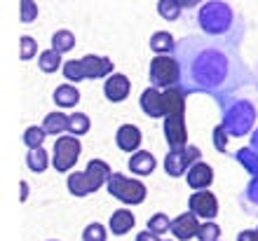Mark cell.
I'll return each instance as SVG.
<instances>
[{
  "instance_id": "obj_1",
  "label": "cell",
  "mask_w": 258,
  "mask_h": 241,
  "mask_svg": "<svg viewBox=\"0 0 258 241\" xmlns=\"http://www.w3.org/2000/svg\"><path fill=\"white\" fill-rule=\"evenodd\" d=\"M244 19L228 35H185L176 42L174 56L181 66V87L185 94H209L225 106L235 92L251 82V68L242 59Z\"/></svg>"
},
{
  "instance_id": "obj_2",
  "label": "cell",
  "mask_w": 258,
  "mask_h": 241,
  "mask_svg": "<svg viewBox=\"0 0 258 241\" xmlns=\"http://www.w3.org/2000/svg\"><path fill=\"white\" fill-rule=\"evenodd\" d=\"M239 21L242 17L225 0H204L197 10V26L207 35H228L237 28Z\"/></svg>"
},
{
  "instance_id": "obj_3",
  "label": "cell",
  "mask_w": 258,
  "mask_h": 241,
  "mask_svg": "<svg viewBox=\"0 0 258 241\" xmlns=\"http://www.w3.org/2000/svg\"><path fill=\"white\" fill-rule=\"evenodd\" d=\"M256 124V106L249 99H232L223 106V120L221 127L228 134V138H242L251 134Z\"/></svg>"
},
{
  "instance_id": "obj_4",
  "label": "cell",
  "mask_w": 258,
  "mask_h": 241,
  "mask_svg": "<svg viewBox=\"0 0 258 241\" xmlns=\"http://www.w3.org/2000/svg\"><path fill=\"white\" fill-rule=\"evenodd\" d=\"M110 176V167L106 164L103 159H92L87 164L85 171H73V174L68 176V192L75 194V197H87V194L96 192V190H101V185H108Z\"/></svg>"
},
{
  "instance_id": "obj_5",
  "label": "cell",
  "mask_w": 258,
  "mask_h": 241,
  "mask_svg": "<svg viewBox=\"0 0 258 241\" xmlns=\"http://www.w3.org/2000/svg\"><path fill=\"white\" fill-rule=\"evenodd\" d=\"M113 70H115V63L108 56H99V54H87L82 59H71L63 63V75L73 82L110 77Z\"/></svg>"
},
{
  "instance_id": "obj_6",
  "label": "cell",
  "mask_w": 258,
  "mask_h": 241,
  "mask_svg": "<svg viewBox=\"0 0 258 241\" xmlns=\"http://www.w3.org/2000/svg\"><path fill=\"white\" fill-rule=\"evenodd\" d=\"M185 96L188 94L183 92V87H178L169 113L164 115V138H167L171 150H181V147H185V141H188V131H185V120H183Z\"/></svg>"
},
{
  "instance_id": "obj_7",
  "label": "cell",
  "mask_w": 258,
  "mask_h": 241,
  "mask_svg": "<svg viewBox=\"0 0 258 241\" xmlns=\"http://www.w3.org/2000/svg\"><path fill=\"white\" fill-rule=\"evenodd\" d=\"M150 87L155 89H174L181 87V66L174 54H157L150 61Z\"/></svg>"
},
{
  "instance_id": "obj_8",
  "label": "cell",
  "mask_w": 258,
  "mask_h": 241,
  "mask_svg": "<svg viewBox=\"0 0 258 241\" xmlns=\"http://www.w3.org/2000/svg\"><path fill=\"white\" fill-rule=\"evenodd\" d=\"M108 192L115 197V199H120L122 204H127V206H136V204H141L143 199H146V194H148V190H146V185H143L141 181H134V178H127V176L122 174H113L108 181Z\"/></svg>"
},
{
  "instance_id": "obj_9",
  "label": "cell",
  "mask_w": 258,
  "mask_h": 241,
  "mask_svg": "<svg viewBox=\"0 0 258 241\" xmlns=\"http://www.w3.org/2000/svg\"><path fill=\"white\" fill-rule=\"evenodd\" d=\"M200 157H202V152H200L197 145H185L181 150H169L167 157H164V171L169 176H174V178H178V176L188 174L192 164L200 162Z\"/></svg>"
},
{
  "instance_id": "obj_10",
  "label": "cell",
  "mask_w": 258,
  "mask_h": 241,
  "mask_svg": "<svg viewBox=\"0 0 258 241\" xmlns=\"http://www.w3.org/2000/svg\"><path fill=\"white\" fill-rule=\"evenodd\" d=\"M80 141H78V136H63L59 141L54 143V169L59 174L63 171H71L75 167V162L80 157Z\"/></svg>"
},
{
  "instance_id": "obj_11",
  "label": "cell",
  "mask_w": 258,
  "mask_h": 241,
  "mask_svg": "<svg viewBox=\"0 0 258 241\" xmlns=\"http://www.w3.org/2000/svg\"><path fill=\"white\" fill-rule=\"evenodd\" d=\"M188 206H190V211L195 215L207 218V220H214L218 215V199H216V194H211L209 190L192 192V197L188 199Z\"/></svg>"
},
{
  "instance_id": "obj_12",
  "label": "cell",
  "mask_w": 258,
  "mask_h": 241,
  "mask_svg": "<svg viewBox=\"0 0 258 241\" xmlns=\"http://www.w3.org/2000/svg\"><path fill=\"white\" fill-rule=\"evenodd\" d=\"M200 227L202 225H200V220H197V215L192 211H185V213L178 215L176 220H171V234L176 236L178 241H188L192 236H197Z\"/></svg>"
},
{
  "instance_id": "obj_13",
  "label": "cell",
  "mask_w": 258,
  "mask_h": 241,
  "mask_svg": "<svg viewBox=\"0 0 258 241\" xmlns=\"http://www.w3.org/2000/svg\"><path fill=\"white\" fill-rule=\"evenodd\" d=\"M103 94L110 103H120L129 96V80L127 75L122 73H113L110 77H106V85H103Z\"/></svg>"
},
{
  "instance_id": "obj_14",
  "label": "cell",
  "mask_w": 258,
  "mask_h": 241,
  "mask_svg": "<svg viewBox=\"0 0 258 241\" xmlns=\"http://www.w3.org/2000/svg\"><path fill=\"white\" fill-rule=\"evenodd\" d=\"M211 181H214V169L207 164V162H197V164H192L190 171H188V185H190L192 190H207L211 185Z\"/></svg>"
},
{
  "instance_id": "obj_15",
  "label": "cell",
  "mask_w": 258,
  "mask_h": 241,
  "mask_svg": "<svg viewBox=\"0 0 258 241\" xmlns=\"http://www.w3.org/2000/svg\"><path fill=\"white\" fill-rule=\"evenodd\" d=\"M141 131H139V127H134V124H122V127L117 129L115 134V143L120 150H124V152H134V150H139V145H141Z\"/></svg>"
},
{
  "instance_id": "obj_16",
  "label": "cell",
  "mask_w": 258,
  "mask_h": 241,
  "mask_svg": "<svg viewBox=\"0 0 258 241\" xmlns=\"http://www.w3.org/2000/svg\"><path fill=\"white\" fill-rule=\"evenodd\" d=\"M129 169H132V174H136V176H150L153 169H155V157L150 152H146V150H139V152L132 154Z\"/></svg>"
},
{
  "instance_id": "obj_17",
  "label": "cell",
  "mask_w": 258,
  "mask_h": 241,
  "mask_svg": "<svg viewBox=\"0 0 258 241\" xmlns=\"http://www.w3.org/2000/svg\"><path fill=\"white\" fill-rule=\"evenodd\" d=\"M132 227H134V213L129 208H120V211H115V213L110 215V232L113 234L122 236Z\"/></svg>"
},
{
  "instance_id": "obj_18",
  "label": "cell",
  "mask_w": 258,
  "mask_h": 241,
  "mask_svg": "<svg viewBox=\"0 0 258 241\" xmlns=\"http://www.w3.org/2000/svg\"><path fill=\"white\" fill-rule=\"evenodd\" d=\"M54 103L59 108H73L80 103V92L73 85H59L54 89Z\"/></svg>"
},
{
  "instance_id": "obj_19",
  "label": "cell",
  "mask_w": 258,
  "mask_h": 241,
  "mask_svg": "<svg viewBox=\"0 0 258 241\" xmlns=\"http://www.w3.org/2000/svg\"><path fill=\"white\" fill-rule=\"evenodd\" d=\"M176 47V40L174 35L167 33V31H157V33L150 35V49L157 54H171Z\"/></svg>"
},
{
  "instance_id": "obj_20",
  "label": "cell",
  "mask_w": 258,
  "mask_h": 241,
  "mask_svg": "<svg viewBox=\"0 0 258 241\" xmlns=\"http://www.w3.org/2000/svg\"><path fill=\"white\" fill-rule=\"evenodd\" d=\"M26 164L33 174H42V171L49 167V157H47V152H45V147H28Z\"/></svg>"
},
{
  "instance_id": "obj_21",
  "label": "cell",
  "mask_w": 258,
  "mask_h": 241,
  "mask_svg": "<svg viewBox=\"0 0 258 241\" xmlns=\"http://www.w3.org/2000/svg\"><path fill=\"white\" fill-rule=\"evenodd\" d=\"M42 129H45L47 134H61V131H68V115H63V113L45 115Z\"/></svg>"
},
{
  "instance_id": "obj_22",
  "label": "cell",
  "mask_w": 258,
  "mask_h": 241,
  "mask_svg": "<svg viewBox=\"0 0 258 241\" xmlns=\"http://www.w3.org/2000/svg\"><path fill=\"white\" fill-rule=\"evenodd\" d=\"M73 47H75V35L71 33V31L61 28V31H56V33L52 35V49H54V52L66 54V52H71Z\"/></svg>"
},
{
  "instance_id": "obj_23",
  "label": "cell",
  "mask_w": 258,
  "mask_h": 241,
  "mask_svg": "<svg viewBox=\"0 0 258 241\" xmlns=\"http://www.w3.org/2000/svg\"><path fill=\"white\" fill-rule=\"evenodd\" d=\"M235 159H237L239 164H242V167H244L251 176H258V154L253 152L249 145H246V147H239L237 152H235Z\"/></svg>"
},
{
  "instance_id": "obj_24",
  "label": "cell",
  "mask_w": 258,
  "mask_h": 241,
  "mask_svg": "<svg viewBox=\"0 0 258 241\" xmlns=\"http://www.w3.org/2000/svg\"><path fill=\"white\" fill-rule=\"evenodd\" d=\"M89 127H92V122H89V117L85 113L68 115V131H71V136H85L89 131Z\"/></svg>"
},
{
  "instance_id": "obj_25",
  "label": "cell",
  "mask_w": 258,
  "mask_h": 241,
  "mask_svg": "<svg viewBox=\"0 0 258 241\" xmlns=\"http://www.w3.org/2000/svg\"><path fill=\"white\" fill-rule=\"evenodd\" d=\"M157 12H160L162 19L176 21L181 17V12H183V7H181L178 0H157Z\"/></svg>"
},
{
  "instance_id": "obj_26",
  "label": "cell",
  "mask_w": 258,
  "mask_h": 241,
  "mask_svg": "<svg viewBox=\"0 0 258 241\" xmlns=\"http://www.w3.org/2000/svg\"><path fill=\"white\" fill-rule=\"evenodd\" d=\"M38 66H40V70H45V73H56L59 66H61V54L54 52V49H45V52L40 54V59H38Z\"/></svg>"
},
{
  "instance_id": "obj_27",
  "label": "cell",
  "mask_w": 258,
  "mask_h": 241,
  "mask_svg": "<svg viewBox=\"0 0 258 241\" xmlns=\"http://www.w3.org/2000/svg\"><path fill=\"white\" fill-rule=\"evenodd\" d=\"M239 201L242 204H251V213H258V176H253L251 183L246 185V190L242 192V197H239Z\"/></svg>"
},
{
  "instance_id": "obj_28",
  "label": "cell",
  "mask_w": 258,
  "mask_h": 241,
  "mask_svg": "<svg viewBox=\"0 0 258 241\" xmlns=\"http://www.w3.org/2000/svg\"><path fill=\"white\" fill-rule=\"evenodd\" d=\"M148 232H153V234H157V236H162L164 232H171V220H169V218H167L164 213L150 215V220H148Z\"/></svg>"
},
{
  "instance_id": "obj_29",
  "label": "cell",
  "mask_w": 258,
  "mask_h": 241,
  "mask_svg": "<svg viewBox=\"0 0 258 241\" xmlns=\"http://www.w3.org/2000/svg\"><path fill=\"white\" fill-rule=\"evenodd\" d=\"M45 136H47V131L42 127H28L26 134H24V143H26L28 147H42Z\"/></svg>"
},
{
  "instance_id": "obj_30",
  "label": "cell",
  "mask_w": 258,
  "mask_h": 241,
  "mask_svg": "<svg viewBox=\"0 0 258 241\" xmlns=\"http://www.w3.org/2000/svg\"><path fill=\"white\" fill-rule=\"evenodd\" d=\"M82 241H106V227L101 222H89L82 229Z\"/></svg>"
},
{
  "instance_id": "obj_31",
  "label": "cell",
  "mask_w": 258,
  "mask_h": 241,
  "mask_svg": "<svg viewBox=\"0 0 258 241\" xmlns=\"http://www.w3.org/2000/svg\"><path fill=\"white\" fill-rule=\"evenodd\" d=\"M35 54H38V45H35V40L31 38V35H21V40H19V59L28 61V59H33Z\"/></svg>"
},
{
  "instance_id": "obj_32",
  "label": "cell",
  "mask_w": 258,
  "mask_h": 241,
  "mask_svg": "<svg viewBox=\"0 0 258 241\" xmlns=\"http://www.w3.org/2000/svg\"><path fill=\"white\" fill-rule=\"evenodd\" d=\"M221 236V227H218L216 222H204L200 232H197V239L200 241H218Z\"/></svg>"
},
{
  "instance_id": "obj_33",
  "label": "cell",
  "mask_w": 258,
  "mask_h": 241,
  "mask_svg": "<svg viewBox=\"0 0 258 241\" xmlns=\"http://www.w3.org/2000/svg\"><path fill=\"white\" fill-rule=\"evenodd\" d=\"M35 19H38L35 0H21V24H33Z\"/></svg>"
},
{
  "instance_id": "obj_34",
  "label": "cell",
  "mask_w": 258,
  "mask_h": 241,
  "mask_svg": "<svg viewBox=\"0 0 258 241\" xmlns=\"http://www.w3.org/2000/svg\"><path fill=\"white\" fill-rule=\"evenodd\" d=\"M211 141H214V145H216L218 152H225V145H228V134L223 131V127H221V124L214 129V134H211Z\"/></svg>"
},
{
  "instance_id": "obj_35",
  "label": "cell",
  "mask_w": 258,
  "mask_h": 241,
  "mask_svg": "<svg viewBox=\"0 0 258 241\" xmlns=\"http://www.w3.org/2000/svg\"><path fill=\"white\" fill-rule=\"evenodd\" d=\"M136 241H164V239H160L157 234H153V232H139V236H136Z\"/></svg>"
},
{
  "instance_id": "obj_36",
  "label": "cell",
  "mask_w": 258,
  "mask_h": 241,
  "mask_svg": "<svg viewBox=\"0 0 258 241\" xmlns=\"http://www.w3.org/2000/svg\"><path fill=\"white\" fill-rule=\"evenodd\" d=\"M237 241H256V229H244V232H239Z\"/></svg>"
},
{
  "instance_id": "obj_37",
  "label": "cell",
  "mask_w": 258,
  "mask_h": 241,
  "mask_svg": "<svg viewBox=\"0 0 258 241\" xmlns=\"http://www.w3.org/2000/svg\"><path fill=\"white\" fill-rule=\"evenodd\" d=\"M249 147H251L253 152L258 154V127L253 129V134H251V145H249Z\"/></svg>"
},
{
  "instance_id": "obj_38",
  "label": "cell",
  "mask_w": 258,
  "mask_h": 241,
  "mask_svg": "<svg viewBox=\"0 0 258 241\" xmlns=\"http://www.w3.org/2000/svg\"><path fill=\"white\" fill-rule=\"evenodd\" d=\"M178 3H181V7H183V10H192L200 0H178Z\"/></svg>"
},
{
  "instance_id": "obj_39",
  "label": "cell",
  "mask_w": 258,
  "mask_h": 241,
  "mask_svg": "<svg viewBox=\"0 0 258 241\" xmlns=\"http://www.w3.org/2000/svg\"><path fill=\"white\" fill-rule=\"evenodd\" d=\"M21 185V199H26L28 197V188H26V183H19Z\"/></svg>"
},
{
  "instance_id": "obj_40",
  "label": "cell",
  "mask_w": 258,
  "mask_h": 241,
  "mask_svg": "<svg viewBox=\"0 0 258 241\" xmlns=\"http://www.w3.org/2000/svg\"><path fill=\"white\" fill-rule=\"evenodd\" d=\"M256 241H258V227H256Z\"/></svg>"
},
{
  "instance_id": "obj_41",
  "label": "cell",
  "mask_w": 258,
  "mask_h": 241,
  "mask_svg": "<svg viewBox=\"0 0 258 241\" xmlns=\"http://www.w3.org/2000/svg\"><path fill=\"white\" fill-rule=\"evenodd\" d=\"M49 241H56V239H49Z\"/></svg>"
}]
</instances>
